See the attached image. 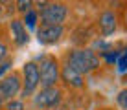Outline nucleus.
Returning a JSON list of instances; mask_svg holds the SVG:
<instances>
[{"label": "nucleus", "mask_w": 127, "mask_h": 110, "mask_svg": "<svg viewBox=\"0 0 127 110\" xmlns=\"http://www.w3.org/2000/svg\"><path fill=\"white\" fill-rule=\"evenodd\" d=\"M63 64H68L72 70H76L77 73H81V75L85 77V75H89V73H92L99 68L101 59H99V55L89 46L72 48L70 51L64 53Z\"/></svg>", "instance_id": "obj_1"}, {"label": "nucleus", "mask_w": 127, "mask_h": 110, "mask_svg": "<svg viewBox=\"0 0 127 110\" xmlns=\"http://www.w3.org/2000/svg\"><path fill=\"white\" fill-rule=\"evenodd\" d=\"M35 11L39 13V20L41 24L46 26H64V22L68 19L70 7L64 2H33Z\"/></svg>", "instance_id": "obj_2"}, {"label": "nucleus", "mask_w": 127, "mask_h": 110, "mask_svg": "<svg viewBox=\"0 0 127 110\" xmlns=\"http://www.w3.org/2000/svg\"><path fill=\"white\" fill-rule=\"evenodd\" d=\"M37 68L41 77V88H52L57 86L61 81V61L55 55L42 53L37 57Z\"/></svg>", "instance_id": "obj_3"}, {"label": "nucleus", "mask_w": 127, "mask_h": 110, "mask_svg": "<svg viewBox=\"0 0 127 110\" xmlns=\"http://www.w3.org/2000/svg\"><path fill=\"white\" fill-rule=\"evenodd\" d=\"M63 90L59 86L52 88H41L37 90V94L32 97L33 108L35 110H57L59 105L63 103Z\"/></svg>", "instance_id": "obj_4"}, {"label": "nucleus", "mask_w": 127, "mask_h": 110, "mask_svg": "<svg viewBox=\"0 0 127 110\" xmlns=\"http://www.w3.org/2000/svg\"><path fill=\"white\" fill-rule=\"evenodd\" d=\"M22 90H20V97L28 99V97H33L37 94L39 86H41V77H39V68H37V63L35 61H28V63L22 64Z\"/></svg>", "instance_id": "obj_5"}, {"label": "nucleus", "mask_w": 127, "mask_h": 110, "mask_svg": "<svg viewBox=\"0 0 127 110\" xmlns=\"http://www.w3.org/2000/svg\"><path fill=\"white\" fill-rule=\"evenodd\" d=\"M20 90H22L20 73L11 72L4 79H0V108H4L6 103L17 99V95H20Z\"/></svg>", "instance_id": "obj_6"}, {"label": "nucleus", "mask_w": 127, "mask_h": 110, "mask_svg": "<svg viewBox=\"0 0 127 110\" xmlns=\"http://www.w3.org/2000/svg\"><path fill=\"white\" fill-rule=\"evenodd\" d=\"M37 41L39 44L42 46H54L57 44L61 39L64 37V26H46V24H41L37 26Z\"/></svg>", "instance_id": "obj_7"}, {"label": "nucleus", "mask_w": 127, "mask_h": 110, "mask_svg": "<svg viewBox=\"0 0 127 110\" xmlns=\"http://www.w3.org/2000/svg\"><path fill=\"white\" fill-rule=\"evenodd\" d=\"M96 26H98V31H99L101 37H109V35H112L118 29V17H116V13L112 9H103L98 15V22H96Z\"/></svg>", "instance_id": "obj_8"}, {"label": "nucleus", "mask_w": 127, "mask_h": 110, "mask_svg": "<svg viewBox=\"0 0 127 110\" xmlns=\"http://www.w3.org/2000/svg\"><path fill=\"white\" fill-rule=\"evenodd\" d=\"M9 37L17 48H22L30 42V33L26 29L22 19H11L9 20Z\"/></svg>", "instance_id": "obj_9"}, {"label": "nucleus", "mask_w": 127, "mask_h": 110, "mask_svg": "<svg viewBox=\"0 0 127 110\" xmlns=\"http://www.w3.org/2000/svg\"><path fill=\"white\" fill-rule=\"evenodd\" d=\"M61 81L66 88H74V90H81L85 88V77L81 73H77L76 70H72L68 64L61 63Z\"/></svg>", "instance_id": "obj_10"}, {"label": "nucleus", "mask_w": 127, "mask_h": 110, "mask_svg": "<svg viewBox=\"0 0 127 110\" xmlns=\"http://www.w3.org/2000/svg\"><path fill=\"white\" fill-rule=\"evenodd\" d=\"M22 22L26 26V29H37V22H39V13L35 11V7L32 11H28L26 15H22Z\"/></svg>", "instance_id": "obj_11"}, {"label": "nucleus", "mask_w": 127, "mask_h": 110, "mask_svg": "<svg viewBox=\"0 0 127 110\" xmlns=\"http://www.w3.org/2000/svg\"><path fill=\"white\" fill-rule=\"evenodd\" d=\"M92 50H94L98 55H101V53H105V51L114 50V44H111L109 41H103V39L99 37V39H96V41L92 42Z\"/></svg>", "instance_id": "obj_12"}, {"label": "nucleus", "mask_w": 127, "mask_h": 110, "mask_svg": "<svg viewBox=\"0 0 127 110\" xmlns=\"http://www.w3.org/2000/svg\"><path fill=\"white\" fill-rule=\"evenodd\" d=\"M118 57H120V50H118V48H114V50H111V51H105V53H101V55H99V59H101L105 64H109V66H112V64L116 66Z\"/></svg>", "instance_id": "obj_13"}, {"label": "nucleus", "mask_w": 127, "mask_h": 110, "mask_svg": "<svg viewBox=\"0 0 127 110\" xmlns=\"http://www.w3.org/2000/svg\"><path fill=\"white\" fill-rule=\"evenodd\" d=\"M116 70L120 73H127V46L120 50V57L116 61Z\"/></svg>", "instance_id": "obj_14"}, {"label": "nucleus", "mask_w": 127, "mask_h": 110, "mask_svg": "<svg viewBox=\"0 0 127 110\" xmlns=\"http://www.w3.org/2000/svg\"><path fill=\"white\" fill-rule=\"evenodd\" d=\"M15 9L20 13V15H26L28 11L33 9V2L32 0H19V2H15Z\"/></svg>", "instance_id": "obj_15"}, {"label": "nucleus", "mask_w": 127, "mask_h": 110, "mask_svg": "<svg viewBox=\"0 0 127 110\" xmlns=\"http://www.w3.org/2000/svg\"><path fill=\"white\" fill-rule=\"evenodd\" d=\"M116 105L120 110H127V88H122L116 95Z\"/></svg>", "instance_id": "obj_16"}, {"label": "nucleus", "mask_w": 127, "mask_h": 110, "mask_svg": "<svg viewBox=\"0 0 127 110\" xmlns=\"http://www.w3.org/2000/svg\"><path fill=\"white\" fill-rule=\"evenodd\" d=\"M13 70V57H7L4 63H0V79H4Z\"/></svg>", "instance_id": "obj_17"}, {"label": "nucleus", "mask_w": 127, "mask_h": 110, "mask_svg": "<svg viewBox=\"0 0 127 110\" xmlns=\"http://www.w3.org/2000/svg\"><path fill=\"white\" fill-rule=\"evenodd\" d=\"M4 110H26V103L22 99H13L4 105Z\"/></svg>", "instance_id": "obj_18"}, {"label": "nucleus", "mask_w": 127, "mask_h": 110, "mask_svg": "<svg viewBox=\"0 0 127 110\" xmlns=\"http://www.w3.org/2000/svg\"><path fill=\"white\" fill-rule=\"evenodd\" d=\"M7 57H9V46L4 39H0V63H4Z\"/></svg>", "instance_id": "obj_19"}, {"label": "nucleus", "mask_w": 127, "mask_h": 110, "mask_svg": "<svg viewBox=\"0 0 127 110\" xmlns=\"http://www.w3.org/2000/svg\"><path fill=\"white\" fill-rule=\"evenodd\" d=\"M124 22H125V26H127V7L124 9Z\"/></svg>", "instance_id": "obj_20"}, {"label": "nucleus", "mask_w": 127, "mask_h": 110, "mask_svg": "<svg viewBox=\"0 0 127 110\" xmlns=\"http://www.w3.org/2000/svg\"><path fill=\"white\" fill-rule=\"evenodd\" d=\"M122 83H127V73H124V77H122Z\"/></svg>", "instance_id": "obj_21"}, {"label": "nucleus", "mask_w": 127, "mask_h": 110, "mask_svg": "<svg viewBox=\"0 0 127 110\" xmlns=\"http://www.w3.org/2000/svg\"><path fill=\"white\" fill-rule=\"evenodd\" d=\"M2 6H4V4L0 2V17H2V13H4V7H2Z\"/></svg>", "instance_id": "obj_22"}, {"label": "nucleus", "mask_w": 127, "mask_h": 110, "mask_svg": "<svg viewBox=\"0 0 127 110\" xmlns=\"http://www.w3.org/2000/svg\"><path fill=\"white\" fill-rule=\"evenodd\" d=\"M99 110H107V108H99Z\"/></svg>", "instance_id": "obj_23"}]
</instances>
